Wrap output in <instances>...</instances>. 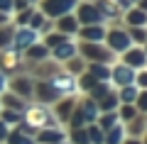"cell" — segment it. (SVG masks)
<instances>
[{
  "instance_id": "obj_29",
  "label": "cell",
  "mask_w": 147,
  "mask_h": 144,
  "mask_svg": "<svg viewBox=\"0 0 147 144\" xmlns=\"http://www.w3.org/2000/svg\"><path fill=\"white\" fill-rule=\"evenodd\" d=\"M115 93H118V103H135V98H137V93H140V88H135L130 83V86H120V88H115Z\"/></svg>"
},
{
  "instance_id": "obj_10",
  "label": "cell",
  "mask_w": 147,
  "mask_h": 144,
  "mask_svg": "<svg viewBox=\"0 0 147 144\" xmlns=\"http://www.w3.org/2000/svg\"><path fill=\"white\" fill-rule=\"evenodd\" d=\"M96 5H98L100 15L105 17V22H118L123 12L130 7V3L127 0H96Z\"/></svg>"
},
{
  "instance_id": "obj_1",
  "label": "cell",
  "mask_w": 147,
  "mask_h": 144,
  "mask_svg": "<svg viewBox=\"0 0 147 144\" xmlns=\"http://www.w3.org/2000/svg\"><path fill=\"white\" fill-rule=\"evenodd\" d=\"M22 125L25 127H30V132L34 134L37 129H44V127H61V125L57 122V117H54L52 108H47V105H27L25 113H22Z\"/></svg>"
},
{
  "instance_id": "obj_37",
  "label": "cell",
  "mask_w": 147,
  "mask_h": 144,
  "mask_svg": "<svg viewBox=\"0 0 147 144\" xmlns=\"http://www.w3.org/2000/svg\"><path fill=\"white\" fill-rule=\"evenodd\" d=\"M12 29H15V25H5L0 27V49H5V46H10V39H12Z\"/></svg>"
},
{
  "instance_id": "obj_18",
  "label": "cell",
  "mask_w": 147,
  "mask_h": 144,
  "mask_svg": "<svg viewBox=\"0 0 147 144\" xmlns=\"http://www.w3.org/2000/svg\"><path fill=\"white\" fill-rule=\"evenodd\" d=\"M105 37V25H81L74 39L79 42H103Z\"/></svg>"
},
{
  "instance_id": "obj_49",
  "label": "cell",
  "mask_w": 147,
  "mask_h": 144,
  "mask_svg": "<svg viewBox=\"0 0 147 144\" xmlns=\"http://www.w3.org/2000/svg\"><path fill=\"white\" fill-rule=\"evenodd\" d=\"M59 144H69V142H59Z\"/></svg>"
},
{
  "instance_id": "obj_7",
  "label": "cell",
  "mask_w": 147,
  "mask_h": 144,
  "mask_svg": "<svg viewBox=\"0 0 147 144\" xmlns=\"http://www.w3.org/2000/svg\"><path fill=\"white\" fill-rule=\"evenodd\" d=\"M7 90L15 93V95H20L22 100L30 103L32 93H34V78H32L30 73H15V76L7 78Z\"/></svg>"
},
{
  "instance_id": "obj_31",
  "label": "cell",
  "mask_w": 147,
  "mask_h": 144,
  "mask_svg": "<svg viewBox=\"0 0 147 144\" xmlns=\"http://www.w3.org/2000/svg\"><path fill=\"white\" fill-rule=\"evenodd\" d=\"M115 115H118L120 122H130V120L137 115V110H135V105H132V103H120L115 108Z\"/></svg>"
},
{
  "instance_id": "obj_6",
  "label": "cell",
  "mask_w": 147,
  "mask_h": 144,
  "mask_svg": "<svg viewBox=\"0 0 147 144\" xmlns=\"http://www.w3.org/2000/svg\"><path fill=\"white\" fill-rule=\"evenodd\" d=\"M74 17L79 20V25H105V17L100 15L98 5L88 0H79V5L74 7Z\"/></svg>"
},
{
  "instance_id": "obj_5",
  "label": "cell",
  "mask_w": 147,
  "mask_h": 144,
  "mask_svg": "<svg viewBox=\"0 0 147 144\" xmlns=\"http://www.w3.org/2000/svg\"><path fill=\"white\" fill-rule=\"evenodd\" d=\"M25 61H22V54L12 46H5V49H0V71L5 73L7 78L15 76V73H25Z\"/></svg>"
},
{
  "instance_id": "obj_38",
  "label": "cell",
  "mask_w": 147,
  "mask_h": 144,
  "mask_svg": "<svg viewBox=\"0 0 147 144\" xmlns=\"http://www.w3.org/2000/svg\"><path fill=\"white\" fill-rule=\"evenodd\" d=\"M44 22H47V17H44V15H42V12H39V10H34V12H32V17H30V22H27L25 27H30V29L39 32V27H42Z\"/></svg>"
},
{
  "instance_id": "obj_17",
  "label": "cell",
  "mask_w": 147,
  "mask_h": 144,
  "mask_svg": "<svg viewBox=\"0 0 147 144\" xmlns=\"http://www.w3.org/2000/svg\"><path fill=\"white\" fill-rule=\"evenodd\" d=\"M71 56H76V39H74V37H69V39L61 42L59 46L49 49V59H54V61H59V64H64Z\"/></svg>"
},
{
  "instance_id": "obj_11",
  "label": "cell",
  "mask_w": 147,
  "mask_h": 144,
  "mask_svg": "<svg viewBox=\"0 0 147 144\" xmlns=\"http://www.w3.org/2000/svg\"><path fill=\"white\" fill-rule=\"evenodd\" d=\"M34 42H39V34H37L34 29H30V27H15L12 29V39H10V46L12 49H17V52H25L27 46H32Z\"/></svg>"
},
{
  "instance_id": "obj_43",
  "label": "cell",
  "mask_w": 147,
  "mask_h": 144,
  "mask_svg": "<svg viewBox=\"0 0 147 144\" xmlns=\"http://www.w3.org/2000/svg\"><path fill=\"white\" fill-rule=\"evenodd\" d=\"M7 132H10V127H7V125L3 122V120H0V144L5 142V137H7Z\"/></svg>"
},
{
  "instance_id": "obj_42",
  "label": "cell",
  "mask_w": 147,
  "mask_h": 144,
  "mask_svg": "<svg viewBox=\"0 0 147 144\" xmlns=\"http://www.w3.org/2000/svg\"><path fill=\"white\" fill-rule=\"evenodd\" d=\"M0 12H10L12 15V0H0Z\"/></svg>"
},
{
  "instance_id": "obj_23",
  "label": "cell",
  "mask_w": 147,
  "mask_h": 144,
  "mask_svg": "<svg viewBox=\"0 0 147 144\" xmlns=\"http://www.w3.org/2000/svg\"><path fill=\"white\" fill-rule=\"evenodd\" d=\"M76 105H79L81 115L86 117V125L96 122V117H98V103H96L93 98H88V95H84L81 100H76Z\"/></svg>"
},
{
  "instance_id": "obj_25",
  "label": "cell",
  "mask_w": 147,
  "mask_h": 144,
  "mask_svg": "<svg viewBox=\"0 0 147 144\" xmlns=\"http://www.w3.org/2000/svg\"><path fill=\"white\" fill-rule=\"evenodd\" d=\"M123 139H125V127H123V122L113 125L108 132H103V144H123Z\"/></svg>"
},
{
  "instance_id": "obj_3",
  "label": "cell",
  "mask_w": 147,
  "mask_h": 144,
  "mask_svg": "<svg viewBox=\"0 0 147 144\" xmlns=\"http://www.w3.org/2000/svg\"><path fill=\"white\" fill-rule=\"evenodd\" d=\"M103 44L108 46L110 52L115 54V56H120L123 52H125L127 46H132L130 37H127V29L120 25V22H113V25H105V37H103Z\"/></svg>"
},
{
  "instance_id": "obj_20",
  "label": "cell",
  "mask_w": 147,
  "mask_h": 144,
  "mask_svg": "<svg viewBox=\"0 0 147 144\" xmlns=\"http://www.w3.org/2000/svg\"><path fill=\"white\" fill-rule=\"evenodd\" d=\"M125 137H145L147 132V113H137L130 122H123Z\"/></svg>"
},
{
  "instance_id": "obj_8",
  "label": "cell",
  "mask_w": 147,
  "mask_h": 144,
  "mask_svg": "<svg viewBox=\"0 0 147 144\" xmlns=\"http://www.w3.org/2000/svg\"><path fill=\"white\" fill-rule=\"evenodd\" d=\"M47 83L54 88V90L61 95V98H69V95H76V76H71V73H66L61 68V71H57L52 78H47Z\"/></svg>"
},
{
  "instance_id": "obj_32",
  "label": "cell",
  "mask_w": 147,
  "mask_h": 144,
  "mask_svg": "<svg viewBox=\"0 0 147 144\" xmlns=\"http://www.w3.org/2000/svg\"><path fill=\"white\" fill-rule=\"evenodd\" d=\"M66 39H69V37L59 34L57 29H52V32H47V34H44V37H42V39H39V42H42V44L47 46V49H54V46H59V44H61V42H66Z\"/></svg>"
},
{
  "instance_id": "obj_44",
  "label": "cell",
  "mask_w": 147,
  "mask_h": 144,
  "mask_svg": "<svg viewBox=\"0 0 147 144\" xmlns=\"http://www.w3.org/2000/svg\"><path fill=\"white\" fill-rule=\"evenodd\" d=\"M123 144H145V137H125Z\"/></svg>"
},
{
  "instance_id": "obj_30",
  "label": "cell",
  "mask_w": 147,
  "mask_h": 144,
  "mask_svg": "<svg viewBox=\"0 0 147 144\" xmlns=\"http://www.w3.org/2000/svg\"><path fill=\"white\" fill-rule=\"evenodd\" d=\"M120 120H118V115H115V110L113 113H98V117H96V125H98L103 132H108L113 125H118Z\"/></svg>"
},
{
  "instance_id": "obj_39",
  "label": "cell",
  "mask_w": 147,
  "mask_h": 144,
  "mask_svg": "<svg viewBox=\"0 0 147 144\" xmlns=\"http://www.w3.org/2000/svg\"><path fill=\"white\" fill-rule=\"evenodd\" d=\"M132 86H135V88H140V90H147V68H140V71H135Z\"/></svg>"
},
{
  "instance_id": "obj_14",
  "label": "cell",
  "mask_w": 147,
  "mask_h": 144,
  "mask_svg": "<svg viewBox=\"0 0 147 144\" xmlns=\"http://www.w3.org/2000/svg\"><path fill=\"white\" fill-rule=\"evenodd\" d=\"M74 108H76V95L59 98L57 103L52 105V113H54V117H57V122L61 125V127H66V120H69V115L74 113Z\"/></svg>"
},
{
  "instance_id": "obj_41",
  "label": "cell",
  "mask_w": 147,
  "mask_h": 144,
  "mask_svg": "<svg viewBox=\"0 0 147 144\" xmlns=\"http://www.w3.org/2000/svg\"><path fill=\"white\" fill-rule=\"evenodd\" d=\"M32 3L30 0H12V12H20V10H27Z\"/></svg>"
},
{
  "instance_id": "obj_9",
  "label": "cell",
  "mask_w": 147,
  "mask_h": 144,
  "mask_svg": "<svg viewBox=\"0 0 147 144\" xmlns=\"http://www.w3.org/2000/svg\"><path fill=\"white\" fill-rule=\"evenodd\" d=\"M118 61L125 64V66H130L132 71H140V68H147V52H145L142 44H132L118 56Z\"/></svg>"
},
{
  "instance_id": "obj_15",
  "label": "cell",
  "mask_w": 147,
  "mask_h": 144,
  "mask_svg": "<svg viewBox=\"0 0 147 144\" xmlns=\"http://www.w3.org/2000/svg\"><path fill=\"white\" fill-rule=\"evenodd\" d=\"M34 142L37 144H59L66 142V127H44L34 132Z\"/></svg>"
},
{
  "instance_id": "obj_4",
  "label": "cell",
  "mask_w": 147,
  "mask_h": 144,
  "mask_svg": "<svg viewBox=\"0 0 147 144\" xmlns=\"http://www.w3.org/2000/svg\"><path fill=\"white\" fill-rule=\"evenodd\" d=\"M37 5H39L37 10L42 12L47 20H57V17H61V15L74 12V7L79 5V0H39Z\"/></svg>"
},
{
  "instance_id": "obj_16",
  "label": "cell",
  "mask_w": 147,
  "mask_h": 144,
  "mask_svg": "<svg viewBox=\"0 0 147 144\" xmlns=\"http://www.w3.org/2000/svg\"><path fill=\"white\" fill-rule=\"evenodd\" d=\"M120 25L123 27H147V10L137 5H130L120 17Z\"/></svg>"
},
{
  "instance_id": "obj_13",
  "label": "cell",
  "mask_w": 147,
  "mask_h": 144,
  "mask_svg": "<svg viewBox=\"0 0 147 144\" xmlns=\"http://www.w3.org/2000/svg\"><path fill=\"white\" fill-rule=\"evenodd\" d=\"M132 78H135V71H132L130 66H125V64H120V61L110 64V86H113V88L130 86Z\"/></svg>"
},
{
  "instance_id": "obj_45",
  "label": "cell",
  "mask_w": 147,
  "mask_h": 144,
  "mask_svg": "<svg viewBox=\"0 0 147 144\" xmlns=\"http://www.w3.org/2000/svg\"><path fill=\"white\" fill-rule=\"evenodd\" d=\"M10 22H12V15H10V12H0V27L10 25Z\"/></svg>"
},
{
  "instance_id": "obj_19",
  "label": "cell",
  "mask_w": 147,
  "mask_h": 144,
  "mask_svg": "<svg viewBox=\"0 0 147 144\" xmlns=\"http://www.w3.org/2000/svg\"><path fill=\"white\" fill-rule=\"evenodd\" d=\"M79 20L74 17V12H69V15H61V17H57L54 20V29L59 32V34H64V37H76V32H79Z\"/></svg>"
},
{
  "instance_id": "obj_36",
  "label": "cell",
  "mask_w": 147,
  "mask_h": 144,
  "mask_svg": "<svg viewBox=\"0 0 147 144\" xmlns=\"http://www.w3.org/2000/svg\"><path fill=\"white\" fill-rule=\"evenodd\" d=\"M86 137H88V144H103V129L96 122L86 125Z\"/></svg>"
},
{
  "instance_id": "obj_24",
  "label": "cell",
  "mask_w": 147,
  "mask_h": 144,
  "mask_svg": "<svg viewBox=\"0 0 147 144\" xmlns=\"http://www.w3.org/2000/svg\"><path fill=\"white\" fill-rule=\"evenodd\" d=\"M96 103H98V113H113V110L120 105V103H118V93H115V88H110L103 98L96 100Z\"/></svg>"
},
{
  "instance_id": "obj_33",
  "label": "cell",
  "mask_w": 147,
  "mask_h": 144,
  "mask_svg": "<svg viewBox=\"0 0 147 144\" xmlns=\"http://www.w3.org/2000/svg\"><path fill=\"white\" fill-rule=\"evenodd\" d=\"M0 120H3L7 127H15L17 122H22V113H17V110H7V108H0Z\"/></svg>"
},
{
  "instance_id": "obj_46",
  "label": "cell",
  "mask_w": 147,
  "mask_h": 144,
  "mask_svg": "<svg viewBox=\"0 0 147 144\" xmlns=\"http://www.w3.org/2000/svg\"><path fill=\"white\" fill-rule=\"evenodd\" d=\"M5 88H7V76L0 71V90H5Z\"/></svg>"
},
{
  "instance_id": "obj_21",
  "label": "cell",
  "mask_w": 147,
  "mask_h": 144,
  "mask_svg": "<svg viewBox=\"0 0 147 144\" xmlns=\"http://www.w3.org/2000/svg\"><path fill=\"white\" fill-rule=\"evenodd\" d=\"M44 59H49V49L42 42H34L32 46H27L22 52V61L25 64H37V61H44Z\"/></svg>"
},
{
  "instance_id": "obj_48",
  "label": "cell",
  "mask_w": 147,
  "mask_h": 144,
  "mask_svg": "<svg viewBox=\"0 0 147 144\" xmlns=\"http://www.w3.org/2000/svg\"><path fill=\"white\" fill-rule=\"evenodd\" d=\"M30 3H32V5H37V3H39V0H30Z\"/></svg>"
},
{
  "instance_id": "obj_34",
  "label": "cell",
  "mask_w": 147,
  "mask_h": 144,
  "mask_svg": "<svg viewBox=\"0 0 147 144\" xmlns=\"http://www.w3.org/2000/svg\"><path fill=\"white\" fill-rule=\"evenodd\" d=\"M127 29V37H130L132 44H142L145 46L147 42V27H125Z\"/></svg>"
},
{
  "instance_id": "obj_26",
  "label": "cell",
  "mask_w": 147,
  "mask_h": 144,
  "mask_svg": "<svg viewBox=\"0 0 147 144\" xmlns=\"http://www.w3.org/2000/svg\"><path fill=\"white\" fill-rule=\"evenodd\" d=\"M86 71L96 81H108L110 83V64H86Z\"/></svg>"
},
{
  "instance_id": "obj_2",
  "label": "cell",
  "mask_w": 147,
  "mask_h": 144,
  "mask_svg": "<svg viewBox=\"0 0 147 144\" xmlns=\"http://www.w3.org/2000/svg\"><path fill=\"white\" fill-rule=\"evenodd\" d=\"M76 54L86 64H113L115 61V54L103 42H79L76 39Z\"/></svg>"
},
{
  "instance_id": "obj_12",
  "label": "cell",
  "mask_w": 147,
  "mask_h": 144,
  "mask_svg": "<svg viewBox=\"0 0 147 144\" xmlns=\"http://www.w3.org/2000/svg\"><path fill=\"white\" fill-rule=\"evenodd\" d=\"M61 98L57 90H54L52 86H49L47 81H34V93H32V100H37L39 105H47V108H52L57 100Z\"/></svg>"
},
{
  "instance_id": "obj_47",
  "label": "cell",
  "mask_w": 147,
  "mask_h": 144,
  "mask_svg": "<svg viewBox=\"0 0 147 144\" xmlns=\"http://www.w3.org/2000/svg\"><path fill=\"white\" fill-rule=\"evenodd\" d=\"M127 3H130V5H140L142 0H127Z\"/></svg>"
},
{
  "instance_id": "obj_27",
  "label": "cell",
  "mask_w": 147,
  "mask_h": 144,
  "mask_svg": "<svg viewBox=\"0 0 147 144\" xmlns=\"http://www.w3.org/2000/svg\"><path fill=\"white\" fill-rule=\"evenodd\" d=\"M3 144H37V142H34V137L20 132L17 127H10V132H7V137H5Z\"/></svg>"
},
{
  "instance_id": "obj_22",
  "label": "cell",
  "mask_w": 147,
  "mask_h": 144,
  "mask_svg": "<svg viewBox=\"0 0 147 144\" xmlns=\"http://www.w3.org/2000/svg\"><path fill=\"white\" fill-rule=\"evenodd\" d=\"M27 100H22L20 95H15V93H10L5 88V90H0V108H7V110H17V113H25L27 108Z\"/></svg>"
},
{
  "instance_id": "obj_40",
  "label": "cell",
  "mask_w": 147,
  "mask_h": 144,
  "mask_svg": "<svg viewBox=\"0 0 147 144\" xmlns=\"http://www.w3.org/2000/svg\"><path fill=\"white\" fill-rule=\"evenodd\" d=\"M135 110L137 113H147V90H140L137 93V98H135Z\"/></svg>"
},
{
  "instance_id": "obj_28",
  "label": "cell",
  "mask_w": 147,
  "mask_h": 144,
  "mask_svg": "<svg viewBox=\"0 0 147 144\" xmlns=\"http://www.w3.org/2000/svg\"><path fill=\"white\" fill-rule=\"evenodd\" d=\"M61 68H64L66 73H71V76H79V73H84V71H86V61L79 56V54H76V56L66 59V61L61 64Z\"/></svg>"
},
{
  "instance_id": "obj_35",
  "label": "cell",
  "mask_w": 147,
  "mask_h": 144,
  "mask_svg": "<svg viewBox=\"0 0 147 144\" xmlns=\"http://www.w3.org/2000/svg\"><path fill=\"white\" fill-rule=\"evenodd\" d=\"M34 10H37V5H30L27 10H20V12H12V25L15 27H25L27 22H30V17H32Z\"/></svg>"
}]
</instances>
